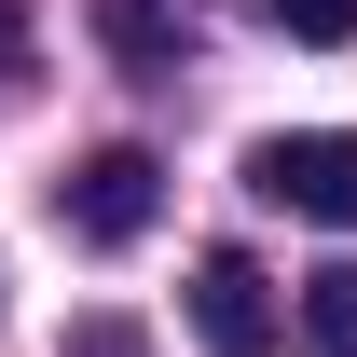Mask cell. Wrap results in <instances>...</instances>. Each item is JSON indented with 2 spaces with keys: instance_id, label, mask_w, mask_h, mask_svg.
Returning a JSON list of instances; mask_svg holds the SVG:
<instances>
[{
  "instance_id": "cell-1",
  "label": "cell",
  "mask_w": 357,
  "mask_h": 357,
  "mask_svg": "<svg viewBox=\"0 0 357 357\" xmlns=\"http://www.w3.org/2000/svg\"><path fill=\"white\" fill-rule=\"evenodd\" d=\"M248 192H261V206H289V220H330V234H357V137H344V124L261 137V151H248Z\"/></svg>"
},
{
  "instance_id": "cell-2",
  "label": "cell",
  "mask_w": 357,
  "mask_h": 357,
  "mask_svg": "<svg viewBox=\"0 0 357 357\" xmlns=\"http://www.w3.org/2000/svg\"><path fill=\"white\" fill-rule=\"evenodd\" d=\"M151 206H165V165H151V151H83V165L55 178V220L83 234V248H137Z\"/></svg>"
},
{
  "instance_id": "cell-3",
  "label": "cell",
  "mask_w": 357,
  "mask_h": 357,
  "mask_svg": "<svg viewBox=\"0 0 357 357\" xmlns=\"http://www.w3.org/2000/svg\"><path fill=\"white\" fill-rule=\"evenodd\" d=\"M192 344L206 357H275V289L248 248H206L192 261Z\"/></svg>"
},
{
  "instance_id": "cell-4",
  "label": "cell",
  "mask_w": 357,
  "mask_h": 357,
  "mask_svg": "<svg viewBox=\"0 0 357 357\" xmlns=\"http://www.w3.org/2000/svg\"><path fill=\"white\" fill-rule=\"evenodd\" d=\"M303 344H316V357H357V261L303 275Z\"/></svg>"
},
{
  "instance_id": "cell-5",
  "label": "cell",
  "mask_w": 357,
  "mask_h": 357,
  "mask_svg": "<svg viewBox=\"0 0 357 357\" xmlns=\"http://www.w3.org/2000/svg\"><path fill=\"white\" fill-rule=\"evenodd\" d=\"M178 28H192L178 0H110V42L124 55H178Z\"/></svg>"
},
{
  "instance_id": "cell-6",
  "label": "cell",
  "mask_w": 357,
  "mask_h": 357,
  "mask_svg": "<svg viewBox=\"0 0 357 357\" xmlns=\"http://www.w3.org/2000/svg\"><path fill=\"white\" fill-rule=\"evenodd\" d=\"M55 357H151V330H137V316H83Z\"/></svg>"
},
{
  "instance_id": "cell-7",
  "label": "cell",
  "mask_w": 357,
  "mask_h": 357,
  "mask_svg": "<svg viewBox=\"0 0 357 357\" xmlns=\"http://www.w3.org/2000/svg\"><path fill=\"white\" fill-rule=\"evenodd\" d=\"M275 14H289L303 42H357V0H275Z\"/></svg>"
},
{
  "instance_id": "cell-8",
  "label": "cell",
  "mask_w": 357,
  "mask_h": 357,
  "mask_svg": "<svg viewBox=\"0 0 357 357\" xmlns=\"http://www.w3.org/2000/svg\"><path fill=\"white\" fill-rule=\"evenodd\" d=\"M14 55H28V42H14V14H0V83H14Z\"/></svg>"
}]
</instances>
